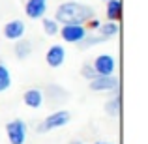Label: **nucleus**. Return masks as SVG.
Instances as JSON below:
<instances>
[{
  "mask_svg": "<svg viewBox=\"0 0 148 144\" xmlns=\"http://www.w3.org/2000/svg\"><path fill=\"white\" fill-rule=\"evenodd\" d=\"M96 144H111V142H101V141H99V142H96Z\"/></svg>",
  "mask_w": 148,
  "mask_h": 144,
  "instance_id": "nucleus-21",
  "label": "nucleus"
},
{
  "mask_svg": "<svg viewBox=\"0 0 148 144\" xmlns=\"http://www.w3.org/2000/svg\"><path fill=\"white\" fill-rule=\"evenodd\" d=\"M43 21H41V26H43V32L47 34V36H56L58 30H60V25H58L54 19H49V17H41Z\"/></svg>",
  "mask_w": 148,
  "mask_h": 144,
  "instance_id": "nucleus-16",
  "label": "nucleus"
},
{
  "mask_svg": "<svg viewBox=\"0 0 148 144\" xmlns=\"http://www.w3.org/2000/svg\"><path fill=\"white\" fill-rule=\"evenodd\" d=\"M94 17V8L81 0L62 2L54 11V21L58 25H86Z\"/></svg>",
  "mask_w": 148,
  "mask_h": 144,
  "instance_id": "nucleus-1",
  "label": "nucleus"
},
{
  "mask_svg": "<svg viewBox=\"0 0 148 144\" xmlns=\"http://www.w3.org/2000/svg\"><path fill=\"white\" fill-rule=\"evenodd\" d=\"M71 144H83V142H81V141H73Z\"/></svg>",
  "mask_w": 148,
  "mask_h": 144,
  "instance_id": "nucleus-20",
  "label": "nucleus"
},
{
  "mask_svg": "<svg viewBox=\"0 0 148 144\" xmlns=\"http://www.w3.org/2000/svg\"><path fill=\"white\" fill-rule=\"evenodd\" d=\"M103 2H107V0H103Z\"/></svg>",
  "mask_w": 148,
  "mask_h": 144,
  "instance_id": "nucleus-22",
  "label": "nucleus"
},
{
  "mask_svg": "<svg viewBox=\"0 0 148 144\" xmlns=\"http://www.w3.org/2000/svg\"><path fill=\"white\" fill-rule=\"evenodd\" d=\"M10 86H11V73L8 69V66H4L0 62V94L6 92Z\"/></svg>",
  "mask_w": 148,
  "mask_h": 144,
  "instance_id": "nucleus-15",
  "label": "nucleus"
},
{
  "mask_svg": "<svg viewBox=\"0 0 148 144\" xmlns=\"http://www.w3.org/2000/svg\"><path fill=\"white\" fill-rule=\"evenodd\" d=\"M69 120H71L69 111H54V112H51L49 116H45L43 122H40L38 133H49V131H53V129L64 127V126L69 124Z\"/></svg>",
  "mask_w": 148,
  "mask_h": 144,
  "instance_id": "nucleus-2",
  "label": "nucleus"
},
{
  "mask_svg": "<svg viewBox=\"0 0 148 144\" xmlns=\"http://www.w3.org/2000/svg\"><path fill=\"white\" fill-rule=\"evenodd\" d=\"M103 41H107L103 36H88V34H86V38H84L79 45L83 49H86V47H94V45H98V43H103Z\"/></svg>",
  "mask_w": 148,
  "mask_h": 144,
  "instance_id": "nucleus-17",
  "label": "nucleus"
},
{
  "mask_svg": "<svg viewBox=\"0 0 148 144\" xmlns=\"http://www.w3.org/2000/svg\"><path fill=\"white\" fill-rule=\"evenodd\" d=\"M23 101L30 109H40L43 105V92L38 90V88H30V90H26L23 94Z\"/></svg>",
  "mask_w": 148,
  "mask_h": 144,
  "instance_id": "nucleus-10",
  "label": "nucleus"
},
{
  "mask_svg": "<svg viewBox=\"0 0 148 144\" xmlns=\"http://www.w3.org/2000/svg\"><path fill=\"white\" fill-rule=\"evenodd\" d=\"M86 25H88V28H92V30H98L99 28V25H101V23L98 21V19H96V17H92L90 19V21H88L86 23Z\"/></svg>",
  "mask_w": 148,
  "mask_h": 144,
  "instance_id": "nucleus-19",
  "label": "nucleus"
},
{
  "mask_svg": "<svg viewBox=\"0 0 148 144\" xmlns=\"http://www.w3.org/2000/svg\"><path fill=\"white\" fill-rule=\"evenodd\" d=\"M88 88L92 92H116L120 88V83L114 75H98L88 81Z\"/></svg>",
  "mask_w": 148,
  "mask_h": 144,
  "instance_id": "nucleus-5",
  "label": "nucleus"
},
{
  "mask_svg": "<svg viewBox=\"0 0 148 144\" xmlns=\"http://www.w3.org/2000/svg\"><path fill=\"white\" fill-rule=\"evenodd\" d=\"M105 15L109 21H120L122 19V0H107Z\"/></svg>",
  "mask_w": 148,
  "mask_h": 144,
  "instance_id": "nucleus-11",
  "label": "nucleus"
},
{
  "mask_svg": "<svg viewBox=\"0 0 148 144\" xmlns=\"http://www.w3.org/2000/svg\"><path fill=\"white\" fill-rule=\"evenodd\" d=\"M92 66H94L98 75H114L116 69V62L112 58V54H98Z\"/></svg>",
  "mask_w": 148,
  "mask_h": 144,
  "instance_id": "nucleus-6",
  "label": "nucleus"
},
{
  "mask_svg": "<svg viewBox=\"0 0 148 144\" xmlns=\"http://www.w3.org/2000/svg\"><path fill=\"white\" fill-rule=\"evenodd\" d=\"M45 62H47V66L49 68H60L62 64L66 62V49H64V45H51L49 51L45 53Z\"/></svg>",
  "mask_w": 148,
  "mask_h": 144,
  "instance_id": "nucleus-8",
  "label": "nucleus"
},
{
  "mask_svg": "<svg viewBox=\"0 0 148 144\" xmlns=\"http://www.w3.org/2000/svg\"><path fill=\"white\" fill-rule=\"evenodd\" d=\"M60 38L66 41V43H75L79 45L81 41L86 38L88 30L84 25H62V28L58 30Z\"/></svg>",
  "mask_w": 148,
  "mask_h": 144,
  "instance_id": "nucleus-4",
  "label": "nucleus"
},
{
  "mask_svg": "<svg viewBox=\"0 0 148 144\" xmlns=\"http://www.w3.org/2000/svg\"><path fill=\"white\" fill-rule=\"evenodd\" d=\"M120 109H122V99H120V92L116 90L114 97H111V99L105 103V112H107L111 118H118L120 116Z\"/></svg>",
  "mask_w": 148,
  "mask_h": 144,
  "instance_id": "nucleus-12",
  "label": "nucleus"
},
{
  "mask_svg": "<svg viewBox=\"0 0 148 144\" xmlns=\"http://www.w3.org/2000/svg\"><path fill=\"white\" fill-rule=\"evenodd\" d=\"M25 30H26V26H25V23L21 21V19H13V21H8L6 25H4V38L6 40H10V41H17V40H21L23 36H25Z\"/></svg>",
  "mask_w": 148,
  "mask_h": 144,
  "instance_id": "nucleus-7",
  "label": "nucleus"
},
{
  "mask_svg": "<svg viewBox=\"0 0 148 144\" xmlns=\"http://www.w3.org/2000/svg\"><path fill=\"white\" fill-rule=\"evenodd\" d=\"M81 75H83V79H86V81H92L94 77H98V73H96V69H94V66L92 64H83L81 66Z\"/></svg>",
  "mask_w": 148,
  "mask_h": 144,
  "instance_id": "nucleus-18",
  "label": "nucleus"
},
{
  "mask_svg": "<svg viewBox=\"0 0 148 144\" xmlns=\"http://www.w3.org/2000/svg\"><path fill=\"white\" fill-rule=\"evenodd\" d=\"M26 131H28V127H26L25 120H21V118H15L6 124V137L10 141V144H25Z\"/></svg>",
  "mask_w": 148,
  "mask_h": 144,
  "instance_id": "nucleus-3",
  "label": "nucleus"
},
{
  "mask_svg": "<svg viewBox=\"0 0 148 144\" xmlns=\"http://www.w3.org/2000/svg\"><path fill=\"white\" fill-rule=\"evenodd\" d=\"M25 13L28 19H41L47 13V0H26Z\"/></svg>",
  "mask_w": 148,
  "mask_h": 144,
  "instance_id": "nucleus-9",
  "label": "nucleus"
},
{
  "mask_svg": "<svg viewBox=\"0 0 148 144\" xmlns=\"http://www.w3.org/2000/svg\"><path fill=\"white\" fill-rule=\"evenodd\" d=\"M98 30H99V36H103L105 40H111L120 32V26L116 21H107V23H101Z\"/></svg>",
  "mask_w": 148,
  "mask_h": 144,
  "instance_id": "nucleus-14",
  "label": "nucleus"
},
{
  "mask_svg": "<svg viewBox=\"0 0 148 144\" xmlns=\"http://www.w3.org/2000/svg\"><path fill=\"white\" fill-rule=\"evenodd\" d=\"M13 51H15V56L19 58V60H25V58H28L30 54H32V43H30L28 40H17L15 41V47H13Z\"/></svg>",
  "mask_w": 148,
  "mask_h": 144,
  "instance_id": "nucleus-13",
  "label": "nucleus"
}]
</instances>
